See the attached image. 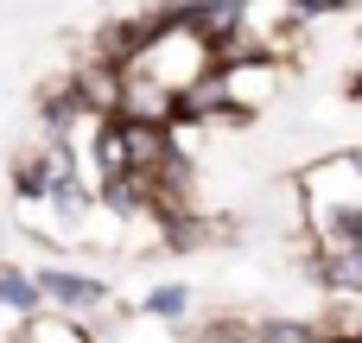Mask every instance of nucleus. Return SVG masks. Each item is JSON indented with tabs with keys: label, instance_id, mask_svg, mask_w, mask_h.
<instances>
[{
	"label": "nucleus",
	"instance_id": "1",
	"mask_svg": "<svg viewBox=\"0 0 362 343\" xmlns=\"http://www.w3.org/2000/svg\"><path fill=\"white\" fill-rule=\"evenodd\" d=\"M216 64H223V51L204 38V32H191V25H178V19H159L153 13V32L134 45V57L121 64L127 76H140V83H153V89H165L178 108L216 76Z\"/></svg>",
	"mask_w": 362,
	"mask_h": 343
},
{
	"label": "nucleus",
	"instance_id": "2",
	"mask_svg": "<svg viewBox=\"0 0 362 343\" xmlns=\"http://www.w3.org/2000/svg\"><path fill=\"white\" fill-rule=\"evenodd\" d=\"M312 45V6L305 0H235V32L223 57H274L299 64Z\"/></svg>",
	"mask_w": 362,
	"mask_h": 343
},
{
	"label": "nucleus",
	"instance_id": "3",
	"mask_svg": "<svg viewBox=\"0 0 362 343\" xmlns=\"http://www.w3.org/2000/svg\"><path fill=\"white\" fill-rule=\"evenodd\" d=\"M286 76L293 64H274V57H223L216 64V115L223 127H242V121H261L280 95H286Z\"/></svg>",
	"mask_w": 362,
	"mask_h": 343
},
{
	"label": "nucleus",
	"instance_id": "4",
	"mask_svg": "<svg viewBox=\"0 0 362 343\" xmlns=\"http://www.w3.org/2000/svg\"><path fill=\"white\" fill-rule=\"evenodd\" d=\"M32 286H38L45 312H64V318H89V312L108 306V286L95 274H83V267H38Z\"/></svg>",
	"mask_w": 362,
	"mask_h": 343
},
{
	"label": "nucleus",
	"instance_id": "5",
	"mask_svg": "<svg viewBox=\"0 0 362 343\" xmlns=\"http://www.w3.org/2000/svg\"><path fill=\"white\" fill-rule=\"evenodd\" d=\"M185 343H261V331H255V318H242V312H223V318L185 325Z\"/></svg>",
	"mask_w": 362,
	"mask_h": 343
},
{
	"label": "nucleus",
	"instance_id": "6",
	"mask_svg": "<svg viewBox=\"0 0 362 343\" xmlns=\"http://www.w3.org/2000/svg\"><path fill=\"white\" fill-rule=\"evenodd\" d=\"M0 306L19 312V318H38V312H45V299H38V286H32L25 267H6V261H0Z\"/></svg>",
	"mask_w": 362,
	"mask_h": 343
},
{
	"label": "nucleus",
	"instance_id": "7",
	"mask_svg": "<svg viewBox=\"0 0 362 343\" xmlns=\"http://www.w3.org/2000/svg\"><path fill=\"white\" fill-rule=\"evenodd\" d=\"M25 343H95L76 318H64V312H38V318H25Z\"/></svg>",
	"mask_w": 362,
	"mask_h": 343
},
{
	"label": "nucleus",
	"instance_id": "8",
	"mask_svg": "<svg viewBox=\"0 0 362 343\" xmlns=\"http://www.w3.org/2000/svg\"><path fill=\"white\" fill-rule=\"evenodd\" d=\"M140 312H146V318H165V325H178V318L191 312V286H178V280H172V286H153V293L140 299Z\"/></svg>",
	"mask_w": 362,
	"mask_h": 343
},
{
	"label": "nucleus",
	"instance_id": "9",
	"mask_svg": "<svg viewBox=\"0 0 362 343\" xmlns=\"http://www.w3.org/2000/svg\"><path fill=\"white\" fill-rule=\"evenodd\" d=\"M350 95H356V102H362V70H356V76H350Z\"/></svg>",
	"mask_w": 362,
	"mask_h": 343
}]
</instances>
